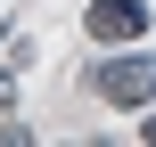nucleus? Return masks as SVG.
Instances as JSON below:
<instances>
[{"mask_svg":"<svg viewBox=\"0 0 156 147\" xmlns=\"http://www.w3.org/2000/svg\"><path fill=\"white\" fill-rule=\"evenodd\" d=\"M90 82H99V98H107V106H148V98H156V57L123 41V49H115Z\"/></svg>","mask_w":156,"mask_h":147,"instance_id":"f257e3e1","label":"nucleus"},{"mask_svg":"<svg viewBox=\"0 0 156 147\" xmlns=\"http://www.w3.org/2000/svg\"><path fill=\"white\" fill-rule=\"evenodd\" d=\"M82 33L107 41V49H123V41L148 33V0H90V8H82Z\"/></svg>","mask_w":156,"mask_h":147,"instance_id":"f03ea898","label":"nucleus"},{"mask_svg":"<svg viewBox=\"0 0 156 147\" xmlns=\"http://www.w3.org/2000/svg\"><path fill=\"white\" fill-rule=\"evenodd\" d=\"M8 106H16V74H0V115H8Z\"/></svg>","mask_w":156,"mask_h":147,"instance_id":"7ed1b4c3","label":"nucleus"},{"mask_svg":"<svg viewBox=\"0 0 156 147\" xmlns=\"http://www.w3.org/2000/svg\"><path fill=\"white\" fill-rule=\"evenodd\" d=\"M140 131H148V139H156V115H148V123H140Z\"/></svg>","mask_w":156,"mask_h":147,"instance_id":"20e7f679","label":"nucleus"}]
</instances>
